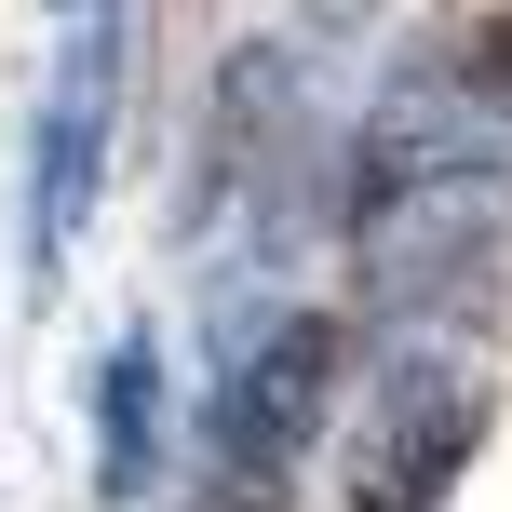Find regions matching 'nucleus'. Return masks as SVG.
Masks as SVG:
<instances>
[{
  "mask_svg": "<svg viewBox=\"0 0 512 512\" xmlns=\"http://www.w3.org/2000/svg\"><path fill=\"white\" fill-rule=\"evenodd\" d=\"M472 459H486V391L459 364H405L351 445V512H445Z\"/></svg>",
  "mask_w": 512,
  "mask_h": 512,
  "instance_id": "nucleus-4",
  "label": "nucleus"
},
{
  "mask_svg": "<svg viewBox=\"0 0 512 512\" xmlns=\"http://www.w3.org/2000/svg\"><path fill=\"white\" fill-rule=\"evenodd\" d=\"M459 81H472L486 108H512V14H499V27H472V41H459Z\"/></svg>",
  "mask_w": 512,
  "mask_h": 512,
  "instance_id": "nucleus-6",
  "label": "nucleus"
},
{
  "mask_svg": "<svg viewBox=\"0 0 512 512\" xmlns=\"http://www.w3.org/2000/svg\"><path fill=\"white\" fill-rule=\"evenodd\" d=\"M337 310H283L270 337L203 391V512H283V486L310 472V432L337 405Z\"/></svg>",
  "mask_w": 512,
  "mask_h": 512,
  "instance_id": "nucleus-2",
  "label": "nucleus"
},
{
  "mask_svg": "<svg viewBox=\"0 0 512 512\" xmlns=\"http://www.w3.org/2000/svg\"><path fill=\"white\" fill-rule=\"evenodd\" d=\"M499 203H512V108H486L472 81L391 95V122L351 149V256L378 297H405L418 270L486 256Z\"/></svg>",
  "mask_w": 512,
  "mask_h": 512,
  "instance_id": "nucleus-1",
  "label": "nucleus"
},
{
  "mask_svg": "<svg viewBox=\"0 0 512 512\" xmlns=\"http://www.w3.org/2000/svg\"><path fill=\"white\" fill-rule=\"evenodd\" d=\"M81 418H95V499L135 512V499L162 486V337H149V324L108 337V364H95V391H81Z\"/></svg>",
  "mask_w": 512,
  "mask_h": 512,
  "instance_id": "nucleus-5",
  "label": "nucleus"
},
{
  "mask_svg": "<svg viewBox=\"0 0 512 512\" xmlns=\"http://www.w3.org/2000/svg\"><path fill=\"white\" fill-rule=\"evenodd\" d=\"M68 41H54L41 81V122H27V283L68 270V243L95 230V189H108V135H122V41L135 14L122 0H68Z\"/></svg>",
  "mask_w": 512,
  "mask_h": 512,
  "instance_id": "nucleus-3",
  "label": "nucleus"
}]
</instances>
